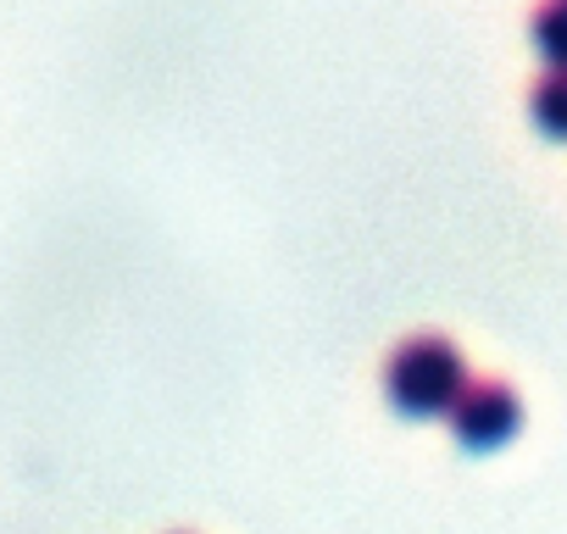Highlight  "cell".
<instances>
[{"label": "cell", "instance_id": "cell-4", "mask_svg": "<svg viewBox=\"0 0 567 534\" xmlns=\"http://www.w3.org/2000/svg\"><path fill=\"white\" fill-rule=\"evenodd\" d=\"M528 34H534L545 68H567V0H539L528 12Z\"/></svg>", "mask_w": 567, "mask_h": 534}, {"label": "cell", "instance_id": "cell-1", "mask_svg": "<svg viewBox=\"0 0 567 534\" xmlns=\"http://www.w3.org/2000/svg\"><path fill=\"white\" fill-rule=\"evenodd\" d=\"M467 379V357L445 335H412L384 362V396L406 418H445Z\"/></svg>", "mask_w": 567, "mask_h": 534}, {"label": "cell", "instance_id": "cell-3", "mask_svg": "<svg viewBox=\"0 0 567 534\" xmlns=\"http://www.w3.org/2000/svg\"><path fill=\"white\" fill-rule=\"evenodd\" d=\"M528 112L545 134L567 140V68H545L534 84H528Z\"/></svg>", "mask_w": 567, "mask_h": 534}, {"label": "cell", "instance_id": "cell-2", "mask_svg": "<svg viewBox=\"0 0 567 534\" xmlns=\"http://www.w3.org/2000/svg\"><path fill=\"white\" fill-rule=\"evenodd\" d=\"M445 423H451V434L467 451H495V445H506L523 429V401H517V390L506 379H467L462 396L451 401Z\"/></svg>", "mask_w": 567, "mask_h": 534}]
</instances>
